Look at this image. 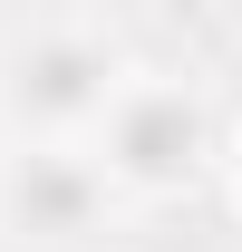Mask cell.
<instances>
[{"label":"cell","instance_id":"1","mask_svg":"<svg viewBox=\"0 0 242 252\" xmlns=\"http://www.w3.org/2000/svg\"><path fill=\"white\" fill-rule=\"evenodd\" d=\"M194 107L184 97H136L126 107V126H117V156L136 165V175H175V165H194Z\"/></svg>","mask_w":242,"mask_h":252},{"label":"cell","instance_id":"2","mask_svg":"<svg viewBox=\"0 0 242 252\" xmlns=\"http://www.w3.org/2000/svg\"><path fill=\"white\" fill-rule=\"evenodd\" d=\"M88 78H97V59L78 49V39H49V49L20 68V88H30L39 107H78V97H88Z\"/></svg>","mask_w":242,"mask_h":252},{"label":"cell","instance_id":"3","mask_svg":"<svg viewBox=\"0 0 242 252\" xmlns=\"http://www.w3.org/2000/svg\"><path fill=\"white\" fill-rule=\"evenodd\" d=\"M20 214H30V223H49V233H68V223L88 214V185H78L68 165H49V156H39L30 175H20Z\"/></svg>","mask_w":242,"mask_h":252}]
</instances>
